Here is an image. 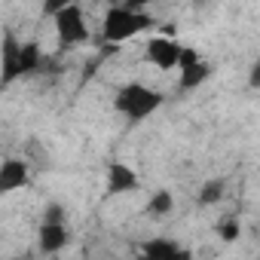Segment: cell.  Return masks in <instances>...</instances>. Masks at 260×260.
<instances>
[{
  "label": "cell",
  "mask_w": 260,
  "mask_h": 260,
  "mask_svg": "<svg viewBox=\"0 0 260 260\" xmlns=\"http://www.w3.org/2000/svg\"><path fill=\"white\" fill-rule=\"evenodd\" d=\"M71 4H77V0H43V10H40V13L52 19L58 10H64V7H71Z\"/></svg>",
  "instance_id": "14"
},
{
  "label": "cell",
  "mask_w": 260,
  "mask_h": 260,
  "mask_svg": "<svg viewBox=\"0 0 260 260\" xmlns=\"http://www.w3.org/2000/svg\"><path fill=\"white\" fill-rule=\"evenodd\" d=\"M28 178H31L28 162H22V159H4V162H0V196H7V193L25 187Z\"/></svg>",
  "instance_id": "9"
},
{
  "label": "cell",
  "mask_w": 260,
  "mask_h": 260,
  "mask_svg": "<svg viewBox=\"0 0 260 260\" xmlns=\"http://www.w3.org/2000/svg\"><path fill=\"white\" fill-rule=\"evenodd\" d=\"M153 25V19L144 13V10H135L128 4H119V7H110L107 16H104V25H101V37L107 43H125L138 37L141 31H147Z\"/></svg>",
  "instance_id": "3"
},
{
  "label": "cell",
  "mask_w": 260,
  "mask_h": 260,
  "mask_svg": "<svg viewBox=\"0 0 260 260\" xmlns=\"http://www.w3.org/2000/svg\"><path fill=\"white\" fill-rule=\"evenodd\" d=\"M52 25H55V34H58L61 46H80V43L89 40V22H86V13L77 4L58 10L52 16Z\"/></svg>",
  "instance_id": "4"
},
{
  "label": "cell",
  "mask_w": 260,
  "mask_h": 260,
  "mask_svg": "<svg viewBox=\"0 0 260 260\" xmlns=\"http://www.w3.org/2000/svg\"><path fill=\"white\" fill-rule=\"evenodd\" d=\"M141 251L147 257H184V248L172 239H153V242H144Z\"/></svg>",
  "instance_id": "10"
},
{
  "label": "cell",
  "mask_w": 260,
  "mask_h": 260,
  "mask_svg": "<svg viewBox=\"0 0 260 260\" xmlns=\"http://www.w3.org/2000/svg\"><path fill=\"white\" fill-rule=\"evenodd\" d=\"M141 181H138V172L125 162H110L107 166V193L119 196V193H128V190H138Z\"/></svg>",
  "instance_id": "8"
},
{
  "label": "cell",
  "mask_w": 260,
  "mask_h": 260,
  "mask_svg": "<svg viewBox=\"0 0 260 260\" xmlns=\"http://www.w3.org/2000/svg\"><path fill=\"white\" fill-rule=\"evenodd\" d=\"M223 196V181H208L205 187H202V193H199V202L202 205H211V202H217Z\"/></svg>",
  "instance_id": "13"
},
{
  "label": "cell",
  "mask_w": 260,
  "mask_h": 260,
  "mask_svg": "<svg viewBox=\"0 0 260 260\" xmlns=\"http://www.w3.org/2000/svg\"><path fill=\"white\" fill-rule=\"evenodd\" d=\"M239 233H242V223H239V217H236V214H226V217L217 223V236H220L223 242H236V239H239Z\"/></svg>",
  "instance_id": "12"
},
{
  "label": "cell",
  "mask_w": 260,
  "mask_h": 260,
  "mask_svg": "<svg viewBox=\"0 0 260 260\" xmlns=\"http://www.w3.org/2000/svg\"><path fill=\"white\" fill-rule=\"evenodd\" d=\"M61 208H49L46 211V217H43V223H40V251H46V254H55V251H61L64 245H68V239H71V233H68V226H64V217L58 214Z\"/></svg>",
  "instance_id": "5"
},
{
  "label": "cell",
  "mask_w": 260,
  "mask_h": 260,
  "mask_svg": "<svg viewBox=\"0 0 260 260\" xmlns=\"http://www.w3.org/2000/svg\"><path fill=\"white\" fill-rule=\"evenodd\" d=\"M172 208H175V196H172L169 190H156V193L150 196V202H147L144 211H147L150 217H162V214H169Z\"/></svg>",
  "instance_id": "11"
},
{
  "label": "cell",
  "mask_w": 260,
  "mask_h": 260,
  "mask_svg": "<svg viewBox=\"0 0 260 260\" xmlns=\"http://www.w3.org/2000/svg\"><path fill=\"white\" fill-rule=\"evenodd\" d=\"M166 104V95L144 86V83H125L113 92V107L116 113H122L125 119H132V122H141L147 119L150 113H156L159 107Z\"/></svg>",
  "instance_id": "2"
},
{
  "label": "cell",
  "mask_w": 260,
  "mask_h": 260,
  "mask_svg": "<svg viewBox=\"0 0 260 260\" xmlns=\"http://www.w3.org/2000/svg\"><path fill=\"white\" fill-rule=\"evenodd\" d=\"M43 64V49L37 40H19L13 31H4V43H0V83H13L25 74L40 71Z\"/></svg>",
  "instance_id": "1"
},
{
  "label": "cell",
  "mask_w": 260,
  "mask_h": 260,
  "mask_svg": "<svg viewBox=\"0 0 260 260\" xmlns=\"http://www.w3.org/2000/svg\"><path fill=\"white\" fill-rule=\"evenodd\" d=\"M144 55H147V61H150V64H156L159 71H172V68H178L181 46H178L172 37H150V40H147Z\"/></svg>",
  "instance_id": "7"
},
{
  "label": "cell",
  "mask_w": 260,
  "mask_h": 260,
  "mask_svg": "<svg viewBox=\"0 0 260 260\" xmlns=\"http://www.w3.org/2000/svg\"><path fill=\"white\" fill-rule=\"evenodd\" d=\"M178 68H181V89H196L199 83H205V80L211 77V64H208L196 49H184V46H181Z\"/></svg>",
  "instance_id": "6"
},
{
  "label": "cell",
  "mask_w": 260,
  "mask_h": 260,
  "mask_svg": "<svg viewBox=\"0 0 260 260\" xmlns=\"http://www.w3.org/2000/svg\"><path fill=\"white\" fill-rule=\"evenodd\" d=\"M128 7H135V10H147V7H153V4H159V0H125Z\"/></svg>",
  "instance_id": "15"
}]
</instances>
